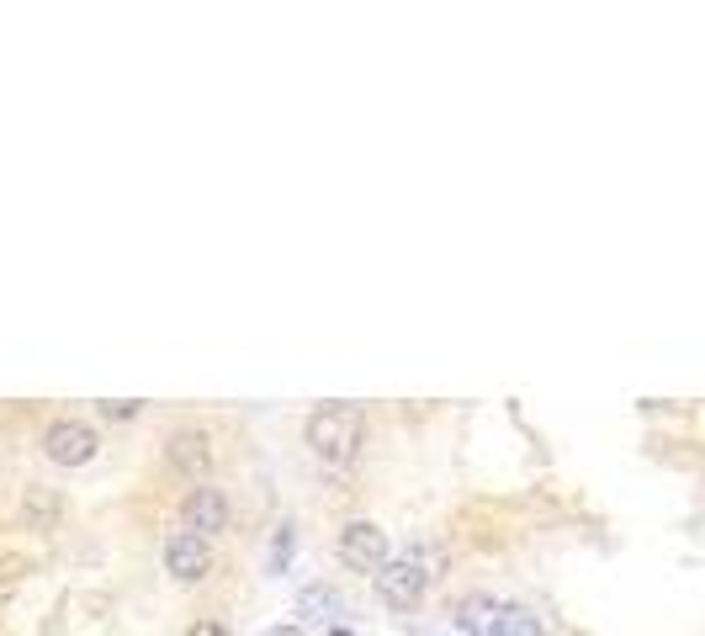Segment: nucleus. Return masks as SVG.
Instances as JSON below:
<instances>
[{"instance_id":"nucleus-1","label":"nucleus","mask_w":705,"mask_h":636,"mask_svg":"<svg viewBox=\"0 0 705 636\" xmlns=\"http://www.w3.org/2000/svg\"><path fill=\"white\" fill-rule=\"evenodd\" d=\"M366 441V414L356 403H324L308 419V445L324 466H345Z\"/></svg>"},{"instance_id":"nucleus-2","label":"nucleus","mask_w":705,"mask_h":636,"mask_svg":"<svg viewBox=\"0 0 705 636\" xmlns=\"http://www.w3.org/2000/svg\"><path fill=\"white\" fill-rule=\"evenodd\" d=\"M340 563L356 567V573H382L392 563V546H388V531L377 520H350L340 531Z\"/></svg>"},{"instance_id":"nucleus-3","label":"nucleus","mask_w":705,"mask_h":636,"mask_svg":"<svg viewBox=\"0 0 705 636\" xmlns=\"http://www.w3.org/2000/svg\"><path fill=\"white\" fill-rule=\"evenodd\" d=\"M96 451H101V435L91 424H80V419H53L43 430V457L53 466H85L96 462Z\"/></svg>"},{"instance_id":"nucleus-4","label":"nucleus","mask_w":705,"mask_h":636,"mask_svg":"<svg viewBox=\"0 0 705 636\" xmlns=\"http://www.w3.org/2000/svg\"><path fill=\"white\" fill-rule=\"evenodd\" d=\"M425 588H430V573L419 557H392L382 573H377V599L388 605V611H413L419 599H425Z\"/></svg>"},{"instance_id":"nucleus-5","label":"nucleus","mask_w":705,"mask_h":636,"mask_svg":"<svg viewBox=\"0 0 705 636\" xmlns=\"http://www.w3.org/2000/svg\"><path fill=\"white\" fill-rule=\"evenodd\" d=\"M165 573H171L175 584H202L207 573H213V546L192 531H175L165 541Z\"/></svg>"},{"instance_id":"nucleus-6","label":"nucleus","mask_w":705,"mask_h":636,"mask_svg":"<svg viewBox=\"0 0 705 636\" xmlns=\"http://www.w3.org/2000/svg\"><path fill=\"white\" fill-rule=\"evenodd\" d=\"M181 525L192 531V536H218L223 525H228V499H223V489H213V483H202V489H192L186 499H181Z\"/></svg>"},{"instance_id":"nucleus-7","label":"nucleus","mask_w":705,"mask_h":636,"mask_svg":"<svg viewBox=\"0 0 705 636\" xmlns=\"http://www.w3.org/2000/svg\"><path fill=\"white\" fill-rule=\"evenodd\" d=\"M165 462H171L181 478H207V466H213V435L196 430V424L175 430L171 441H165Z\"/></svg>"},{"instance_id":"nucleus-8","label":"nucleus","mask_w":705,"mask_h":636,"mask_svg":"<svg viewBox=\"0 0 705 636\" xmlns=\"http://www.w3.org/2000/svg\"><path fill=\"white\" fill-rule=\"evenodd\" d=\"M457 626L472 636H499L504 632V605L493 594H467L462 605H457Z\"/></svg>"},{"instance_id":"nucleus-9","label":"nucleus","mask_w":705,"mask_h":636,"mask_svg":"<svg viewBox=\"0 0 705 636\" xmlns=\"http://www.w3.org/2000/svg\"><path fill=\"white\" fill-rule=\"evenodd\" d=\"M340 611H345V599L329 584H308L297 594V615H308V620H335Z\"/></svg>"},{"instance_id":"nucleus-10","label":"nucleus","mask_w":705,"mask_h":636,"mask_svg":"<svg viewBox=\"0 0 705 636\" xmlns=\"http://www.w3.org/2000/svg\"><path fill=\"white\" fill-rule=\"evenodd\" d=\"M22 514L27 520H38V525H53V520H59V499H53V493H27Z\"/></svg>"},{"instance_id":"nucleus-11","label":"nucleus","mask_w":705,"mask_h":636,"mask_svg":"<svg viewBox=\"0 0 705 636\" xmlns=\"http://www.w3.org/2000/svg\"><path fill=\"white\" fill-rule=\"evenodd\" d=\"M499 636H546V626H541L535 615H510V620H504V632H499Z\"/></svg>"},{"instance_id":"nucleus-12","label":"nucleus","mask_w":705,"mask_h":636,"mask_svg":"<svg viewBox=\"0 0 705 636\" xmlns=\"http://www.w3.org/2000/svg\"><path fill=\"white\" fill-rule=\"evenodd\" d=\"M96 409H101V419H133V414H139V403H133V398H101Z\"/></svg>"},{"instance_id":"nucleus-13","label":"nucleus","mask_w":705,"mask_h":636,"mask_svg":"<svg viewBox=\"0 0 705 636\" xmlns=\"http://www.w3.org/2000/svg\"><path fill=\"white\" fill-rule=\"evenodd\" d=\"M186 636H234L223 620H196V626H186Z\"/></svg>"},{"instance_id":"nucleus-14","label":"nucleus","mask_w":705,"mask_h":636,"mask_svg":"<svg viewBox=\"0 0 705 636\" xmlns=\"http://www.w3.org/2000/svg\"><path fill=\"white\" fill-rule=\"evenodd\" d=\"M266 636H297V632H293V626H276V632H266Z\"/></svg>"}]
</instances>
